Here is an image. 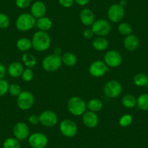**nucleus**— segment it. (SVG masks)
<instances>
[{
	"mask_svg": "<svg viewBox=\"0 0 148 148\" xmlns=\"http://www.w3.org/2000/svg\"><path fill=\"white\" fill-rule=\"evenodd\" d=\"M23 71V65L20 62H11L7 70L8 74L12 78H18L21 76Z\"/></svg>",
	"mask_w": 148,
	"mask_h": 148,
	"instance_id": "nucleus-19",
	"label": "nucleus"
},
{
	"mask_svg": "<svg viewBox=\"0 0 148 148\" xmlns=\"http://www.w3.org/2000/svg\"><path fill=\"white\" fill-rule=\"evenodd\" d=\"M35 97L29 91H23L17 97V105L22 110H28L34 105Z\"/></svg>",
	"mask_w": 148,
	"mask_h": 148,
	"instance_id": "nucleus-5",
	"label": "nucleus"
},
{
	"mask_svg": "<svg viewBox=\"0 0 148 148\" xmlns=\"http://www.w3.org/2000/svg\"><path fill=\"white\" fill-rule=\"evenodd\" d=\"M36 25L39 28V31H47L50 30L52 27V21L49 18L46 16L42 17L40 18L36 19Z\"/></svg>",
	"mask_w": 148,
	"mask_h": 148,
	"instance_id": "nucleus-20",
	"label": "nucleus"
},
{
	"mask_svg": "<svg viewBox=\"0 0 148 148\" xmlns=\"http://www.w3.org/2000/svg\"><path fill=\"white\" fill-rule=\"evenodd\" d=\"M136 105L142 110H148V94H142L136 99Z\"/></svg>",
	"mask_w": 148,
	"mask_h": 148,
	"instance_id": "nucleus-28",
	"label": "nucleus"
},
{
	"mask_svg": "<svg viewBox=\"0 0 148 148\" xmlns=\"http://www.w3.org/2000/svg\"><path fill=\"white\" fill-rule=\"evenodd\" d=\"M32 47L37 52L47 50L51 45V39L46 31H39L34 34L31 39Z\"/></svg>",
	"mask_w": 148,
	"mask_h": 148,
	"instance_id": "nucleus-1",
	"label": "nucleus"
},
{
	"mask_svg": "<svg viewBox=\"0 0 148 148\" xmlns=\"http://www.w3.org/2000/svg\"><path fill=\"white\" fill-rule=\"evenodd\" d=\"M118 31L120 34L126 36L132 34L133 29L130 24L126 22H123L121 23L118 26Z\"/></svg>",
	"mask_w": 148,
	"mask_h": 148,
	"instance_id": "nucleus-29",
	"label": "nucleus"
},
{
	"mask_svg": "<svg viewBox=\"0 0 148 148\" xmlns=\"http://www.w3.org/2000/svg\"><path fill=\"white\" fill-rule=\"evenodd\" d=\"M139 46V40L136 36L134 34H130L126 36L123 40V47L126 50L129 52H134L136 50Z\"/></svg>",
	"mask_w": 148,
	"mask_h": 148,
	"instance_id": "nucleus-18",
	"label": "nucleus"
},
{
	"mask_svg": "<svg viewBox=\"0 0 148 148\" xmlns=\"http://www.w3.org/2000/svg\"><path fill=\"white\" fill-rule=\"evenodd\" d=\"M22 79L24 82H30L33 80L34 77V73L31 68H28L24 69L23 72L22 73Z\"/></svg>",
	"mask_w": 148,
	"mask_h": 148,
	"instance_id": "nucleus-33",
	"label": "nucleus"
},
{
	"mask_svg": "<svg viewBox=\"0 0 148 148\" xmlns=\"http://www.w3.org/2000/svg\"><path fill=\"white\" fill-rule=\"evenodd\" d=\"M36 18L31 13H22L18 17L15 21L17 29L21 31H28L36 25Z\"/></svg>",
	"mask_w": 148,
	"mask_h": 148,
	"instance_id": "nucleus-3",
	"label": "nucleus"
},
{
	"mask_svg": "<svg viewBox=\"0 0 148 148\" xmlns=\"http://www.w3.org/2000/svg\"><path fill=\"white\" fill-rule=\"evenodd\" d=\"M31 3V0H15V5L20 9H25Z\"/></svg>",
	"mask_w": 148,
	"mask_h": 148,
	"instance_id": "nucleus-36",
	"label": "nucleus"
},
{
	"mask_svg": "<svg viewBox=\"0 0 148 148\" xmlns=\"http://www.w3.org/2000/svg\"><path fill=\"white\" fill-rule=\"evenodd\" d=\"M119 4L124 8V7L126 6V5H127V1H126V0H121L120 2H119Z\"/></svg>",
	"mask_w": 148,
	"mask_h": 148,
	"instance_id": "nucleus-42",
	"label": "nucleus"
},
{
	"mask_svg": "<svg viewBox=\"0 0 148 148\" xmlns=\"http://www.w3.org/2000/svg\"><path fill=\"white\" fill-rule=\"evenodd\" d=\"M79 19L82 23L85 26H92L95 21V13L92 10L89 8H84L80 12Z\"/></svg>",
	"mask_w": 148,
	"mask_h": 148,
	"instance_id": "nucleus-16",
	"label": "nucleus"
},
{
	"mask_svg": "<svg viewBox=\"0 0 148 148\" xmlns=\"http://www.w3.org/2000/svg\"><path fill=\"white\" fill-rule=\"evenodd\" d=\"M108 65L104 61L95 60L89 67V72L91 76L95 78H100L105 76L108 71Z\"/></svg>",
	"mask_w": 148,
	"mask_h": 148,
	"instance_id": "nucleus-11",
	"label": "nucleus"
},
{
	"mask_svg": "<svg viewBox=\"0 0 148 148\" xmlns=\"http://www.w3.org/2000/svg\"><path fill=\"white\" fill-rule=\"evenodd\" d=\"M13 134L15 138L19 141L25 140L29 137V127L25 123L22 121L18 122L13 127Z\"/></svg>",
	"mask_w": 148,
	"mask_h": 148,
	"instance_id": "nucleus-14",
	"label": "nucleus"
},
{
	"mask_svg": "<svg viewBox=\"0 0 148 148\" xmlns=\"http://www.w3.org/2000/svg\"><path fill=\"white\" fill-rule=\"evenodd\" d=\"M28 122L31 123V125H37L40 123V120H39V116L36 114H33L28 117Z\"/></svg>",
	"mask_w": 148,
	"mask_h": 148,
	"instance_id": "nucleus-38",
	"label": "nucleus"
},
{
	"mask_svg": "<svg viewBox=\"0 0 148 148\" xmlns=\"http://www.w3.org/2000/svg\"><path fill=\"white\" fill-rule=\"evenodd\" d=\"M133 81L136 86L142 87L148 84V76L143 73H138L134 76Z\"/></svg>",
	"mask_w": 148,
	"mask_h": 148,
	"instance_id": "nucleus-26",
	"label": "nucleus"
},
{
	"mask_svg": "<svg viewBox=\"0 0 148 148\" xmlns=\"http://www.w3.org/2000/svg\"><path fill=\"white\" fill-rule=\"evenodd\" d=\"M62 64L61 55L49 54L42 60V68L47 72H55L60 68Z\"/></svg>",
	"mask_w": 148,
	"mask_h": 148,
	"instance_id": "nucleus-4",
	"label": "nucleus"
},
{
	"mask_svg": "<svg viewBox=\"0 0 148 148\" xmlns=\"http://www.w3.org/2000/svg\"><path fill=\"white\" fill-rule=\"evenodd\" d=\"M10 20L5 13H0V29H6L9 27Z\"/></svg>",
	"mask_w": 148,
	"mask_h": 148,
	"instance_id": "nucleus-34",
	"label": "nucleus"
},
{
	"mask_svg": "<svg viewBox=\"0 0 148 148\" xmlns=\"http://www.w3.org/2000/svg\"><path fill=\"white\" fill-rule=\"evenodd\" d=\"M28 143L33 148H45L48 144V138L42 132H35L29 136Z\"/></svg>",
	"mask_w": 148,
	"mask_h": 148,
	"instance_id": "nucleus-12",
	"label": "nucleus"
},
{
	"mask_svg": "<svg viewBox=\"0 0 148 148\" xmlns=\"http://www.w3.org/2000/svg\"><path fill=\"white\" fill-rule=\"evenodd\" d=\"M62 64L68 67H73L77 62V57L72 52H67L61 55Z\"/></svg>",
	"mask_w": 148,
	"mask_h": 148,
	"instance_id": "nucleus-23",
	"label": "nucleus"
},
{
	"mask_svg": "<svg viewBox=\"0 0 148 148\" xmlns=\"http://www.w3.org/2000/svg\"><path fill=\"white\" fill-rule=\"evenodd\" d=\"M86 108L89 111L97 113L102 110L103 108V102L99 99L93 98L86 103Z\"/></svg>",
	"mask_w": 148,
	"mask_h": 148,
	"instance_id": "nucleus-24",
	"label": "nucleus"
},
{
	"mask_svg": "<svg viewBox=\"0 0 148 148\" xmlns=\"http://www.w3.org/2000/svg\"><path fill=\"white\" fill-rule=\"evenodd\" d=\"M94 35H95V34H94L92 28H86V29L83 31V36L84 38H85L86 39H91L92 37L94 36Z\"/></svg>",
	"mask_w": 148,
	"mask_h": 148,
	"instance_id": "nucleus-39",
	"label": "nucleus"
},
{
	"mask_svg": "<svg viewBox=\"0 0 148 148\" xmlns=\"http://www.w3.org/2000/svg\"><path fill=\"white\" fill-rule=\"evenodd\" d=\"M125 15V9L119 4H113L108 10V17L111 22L120 23Z\"/></svg>",
	"mask_w": 148,
	"mask_h": 148,
	"instance_id": "nucleus-9",
	"label": "nucleus"
},
{
	"mask_svg": "<svg viewBox=\"0 0 148 148\" xmlns=\"http://www.w3.org/2000/svg\"><path fill=\"white\" fill-rule=\"evenodd\" d=\"M6 73L7 69L5 68V66L4 65H2V63H0V79H3V78L6 75Z\"/></svg>",
	"mask_w": 148,
	"mask_h": 148,
	"instance_id": "nucleus-40",
	"label": "nucleus"
},
{
	"mask_svg": "<svg viewBox=\"0 0 148 148\" xmlns=\"http://www.w3.org/2000/svg\"><path fill=\"white\" fill-rule=\"evenodd\" d=\"M122 104L126 108H133L136 105V98L132 95H126L122 98Z\"/></svg>",
	"mask_w": 148,
	"mask_h": 148,
	"instance_id": "nucleus-27",
	"label": "nucleus"
},
{
	"mask_svg": "<svg viewBox=\"0 0 148 148\" xmlns=\"http://www.w3.org/2000/svg\"><path fill=\"white\" fill-rule=\"evenodd\" d=\"M60 5L65 8H69L73 5L75 0H58Z\"/></svg>",
	"mask_w": 148,
	"mask_h": 148,
	"instance_id": "nucleus-37",
	"label": "nucleus"
},
{
	"mask_svg": "<svg viewBox=\"0 0 148 148\" xmlns=\"http://www.w3.org/2000/svg\"><path fill=\"white\" fill-rule=\"evenodd\" d=\"M108 45H109L108 41L105 39V37L102 36L97 37L96 39H94L93 42H92V46H93L94 49H96L97 51H99V52L106 50L108 47Z\"/></svg>",
	"mask_w": 148,
	"mask_h": 148,
	"instance_id": "nucleus-22",
	"label": "nucleus"
},
{
	"mask_svg": "<svg viewBox=\"0 0 148 148\" xmlns=\"http://www.w3.org/2000/svg\"><path fill=\"white\" fill-rule=\"evenodd\" d=\"M68 110L74 116H82L86 111V103L79 97H72L68 102Z\"/></svg>",
	"mask_w": 148,
	"mask_h": 148,
	"instance_id": "nucleus-2",
	"label": "nucleus"
},
{
	"mask_svg": "<svg viewBox=\"0 0 148 148\" xmlns=\"http://www.w3.org/2000/svg\"><path fill=\"white\" fill-rule=\"evenodd\" d=\"M16 47L22 52H28V50L32 48V42L31 39L26 37H21L17 41Z\"/></svg>",
	"mask_w": 148,
	"mask_h": 148,
	"instance_id": "nucleus-21",
	"label": "nucleus"
},
{
	"mask_svg": "<svg viewBox=\"0 0 148 148\" xmlns=\"http://www.w3.org/2000/svg\"><path fill=\"white\" fill-rule=\"evenodd\" d=\"M122 60L123 58L121 53L113 49L108 51L104 55V62L110 68H118L121 65Z\"/></svg>",
	"mask_w": 148,
	"mask_h": 148,
	"instance_id": "nucleus-10",
	"label": "nucleus"
},
{
	"mask_svg": "<svg viewBox=\"0 0 148 148\" xmlns=\"http://www.w3.org/2000/svg\"><path fill=\"white\" fill-rule=\"evenodd\" d=\"M22 92L23 91L21 86H20L19 84H12L10 85L8 92H9L12 96L17 97H18Z\"/></svg>",
	"mask_w": 148,
	"mask_h": 148,
	"instance_id": "nucleus-32",
	"label": "nucleus"
},
{
	"mask_svg": "<svg viewBox=\"0 0 148 148\" xmlns=\"http://www.w3.org/2000/svg\"><path fill=\"white\" fill-rule=\"evenodd\" d=\"M82 121L86 127L94 129L97 127L99 123V117L96 113L88 110L82 115Z\"/></svg>",
	"mask_w": 148,
	"mask_h": 148,
	"instance_id": "nucleus-15",
	"label": "nucleus"
},
{
	"mask_svg": "<svg viewBox=\"0 0 148 148\" xmlns=\"http://www.w3.org/2000/svg\"><path fill=\"white\" fill-rule=\"evenodd\" d=\"M22 61L24 65L28 68H34L36 65V58L34 55L29 52H25L22 56Z\"/></svg>",
	"mask_w": 148,
	"mask_h": 148,
	"instance_id": "nucleus-25",
	"label": "nucleus"
},
{
	"mask_svg": "<svg viewBox=\"0 0 148 148\" xmlns=\"http://www.w3.org/2000/svg\"><path fill=\"white\" fill-rule=\"evenodd\" d=\"M90 0H75V2L79 6H85L89 3Z\"/></svg>",
	"mask_w": 148,
	"mask_h": 148,
	"instance_id": "nucleus-41",
	"label": "nucleus"
},
{
	"mask_svg": "<svg viewBox=\"0 0 148 148\" xmlns=\"http://www.w3.org/2000/svg\"><path fill=\"white\" fill-rule=\"evenodd\" d=\"M54 53L56 54V55H60V54H61V49H60V48H59V47L55 48V50H54Z\"/></svg>",
	"mask_w": 148,
	"mask_h": 148,
	"instance_id": "nucleus-43",
	"label": "nucleus"
},
{
	"mask_svg": "<svg viewBox=\"0 0 148 148\" xmlns=\"http://www.w3.org/2000/svg\"><path fill=\"white\" fill-rule=\"evenodd\" d=\"M92 29L95 35L104 37L110 33L111 25L107 20L98 19L92 24Z\"/></svg>",
	"mask_w": 148,
	"mask_h": 148,
	"instance_id": "nucleus-8",
	"label": "nucleus"
},
{
	"mask_svg": "<svg viewBox=\"0 0 148 148\" xmlns=\"http://www.w3.org/2000/svg\"><path fill=\"white\" fill-rule=\"evenodd\" d=\"M133 121V117L130 114H124L120 118L119 121V123L121 127H127L130 126Z\"/></svg>",
	"mask_w": 148,
	"mask_h": 148,
	"instance_id": "nucleus-31",
	"label": "nucleus"
},
{
	"mask_svg": "<svg viewBox=\"0 0 148 148\" xmlns=\"http://www.w3.org/2000/svg\"><path fill=\"white\" fill-rule=\"evenodd\" d=\"M60 131L64 136L72 138L76 135L78 132L77 125L71 119H64L60 122L59 126Z\"/></svg>",
	"mask_w": 148,
	"mask_h": 148,
	"instance_id": "nucleus-7",
	"label": "nucleus"
},
{
	"mask_svg": "<svg viewBox=\"0 0 148 148\" xmlns=\"http://www.w3.org/2000/svg\"><path fill=\"white\" fill-rule=\"evenodd\" d=\"M40 123L45 127H53L58 121V116L56 113L52 110H45L39 115Z\"/></svg>",
	"mask_w": 148,
	"mask_h": 148,
	"instance_id": "nucleus-13",
	"label": "nucleus"
},
{
	"mask_svg": "<svg viewBox=\"0 0 148 148\" xmlns=\"http://www.w3.org/2000/svg\"><path fill=\"white\" fill-rule=\"evenodd\" d=\"M3 148H21V144L16 138L8 137L4 141Z\"/></svg>",
	"mask_w": 148,
	"mask_h": 148,
	"instance_id": "nucleus-30",
	"label": "nucleus"
},
{
	"mask_svg": "<svg viewBox=\"0 0 148 148\" xmlns=\"http://www.w3.org/2000/svg\"><path fill=\"white\" fill-rule=\"evenodd\" d=\"M122 85L119 82L116 80H110L107 82L103 88V92L105 96L113 99L116 98L121 94Z\"/></svg>",
	"mask_w": 148,
	"mask_h": 148,
	"instance_id": "nucleus-6",
	"label": "nucleus"
},
{
	"mask_svg": "<svg viewBox=\"0 0 148 148\" xmlns=\"http://www.w3.org/2000/svg\"><path fill=\"white\" fill-rule=\"evenodd\" d=\"M47 12L46 5L42 1H36L34 2L31 7V14L36 18H40L45 16Z\"/></svg>",
	"mask_w": 148,
	"mask_h": 148,
	"instance_id": "nucleus-17",
	"label": "nucleus"
},
{
	"mask_svg": "<svg viewBox=\"0 0 148 148\" xmlns=\"http://www.w3.org/2000/svg\"><path fill=\"white\" fill-rule=\"evenodd\" d=\"M10 84L7 81L4 79H0V97L6 95L9 90Z\"/></svg>",
	"mask_w": 148,
	"mask_h": 148,
	"instance_id": "nucleus-35",
	"label": "nucleus"
}]
</instances>
